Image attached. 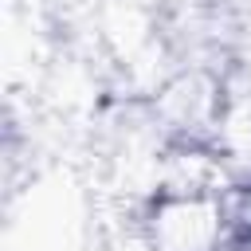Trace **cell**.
<instances>
[{
	"label": "cell",
	"mask_w": 251,
	"mask_h": 251,
	"mask_svg": "<svg viewBox=\"0 0 251 251\" xmlns=\"http://www.w3.org/2000/svg\"><path fill=\"white\" fill-rule=\"evenodd\" d=\"M153 251H220L227 239V208L208 184H165L145 212Z\"/></svg>",
	"instance_id": "6da1fadb"
}]
</instances>
